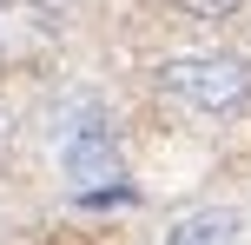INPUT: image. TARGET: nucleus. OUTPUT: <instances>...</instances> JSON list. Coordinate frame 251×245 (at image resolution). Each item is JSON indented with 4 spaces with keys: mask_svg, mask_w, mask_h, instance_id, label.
<instances>
[{
    "mask_svg": "<svg viewBox=\"0 0 251 245\" xmlns=\"http://www.w3.org/2000/svg\"><path fill=\"white\" fill-rule=\"evenodd\" d=\"M165 245H238V212H225V206L185 212V219L165 232Z\"/></svg>",
    "mask_w": 251,
    "mask_h": 245,
    "instance_id": "7ed1b4c3",
    "label": "nucleus"
},
{
    "mask_svg": "<svg viewBox=\"0 0 251 245\" xmlns=\"http://www.w3.org/2000/svg\"><path fill=\"white\" fill-rule=\"evenodd\" d=\"M0 139H7V133H0Z\"/></svg>",
    "mask_w": 251,
    "mask_h": 245,
    "instance_id": "39448f33",
    "label": "nucleus"
},
{
    "mask_svg": "<svg viewBox=\"0 0 251 245\" xmlns=\"http://www.w3.org/2000/svg\"><path fill=\"white\" fill-rule=\"evenodd\" d=\"M159 86L205 119H231L251 106V66L238 53H178L159 66Z\"/></svg>",
    "mask_w": 251,
    "mask_h": 245,
    "instance_id": "f257e3e1",
    "label": "nucleus"
},
{
    "mask_svg": "<svg viewBox=\"0 0 251 245\" xmlns=\"http://www.w3.org/2000/svg\"><path fill=\"white\" fill-rule=\"evenodd\" d=\"M66 172H73L79 186L119 179V139H113V126H106L100 113H93L86 126H73V139H66Z\"/></svg>",
    "mask_w": 251,
    "mask_h": 245,
    "instance_id": "f03ea898",
    "label": "nucleus"
},
{
    "mask_svg": "<svg viewBox=\"0 0 251 245\" xmlns=\"http://www.w3.org/2000/svg\"><path fill=\"white\" fill-rule=\"evenodd\" d=\"M132 199H139V186L119 172V179H106V186H79V192H73V206H86V212H106V206H132Z\"/></svg>",
    "mask_w": 251,
    "mask_h": 245,
    "instance_id": "20e7f679",
    "label": "nucleus"
}]
</instances>
